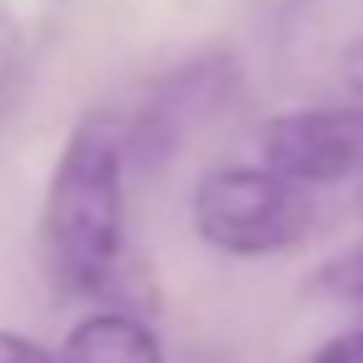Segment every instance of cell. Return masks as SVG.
Returning <instances> with one entry per match:
<instances>
[{
    "instance_id": "6da1fadb",
    "label": "cell",
    "mask_w": 363,
    "mask_h": 363,
    "mask_svg": "<svg viewBox=\"0 0 363 363\" xmlns=\"http://www.w3.org/2000/svg\"><path fill=\"white\" fill-rule=\"evenodd\" d=\"M125 125L110 110H90L65 135L55 160L45 214H40V254L45 274L60 294L75 298H115L130 303V254H125ZM130 313V308H125Z\"/></svg>"
},
{
    "instance_id": "5b68a950",
    "label": "cell",
    "mask_w": 363,
    "mask_h": 363,
    "mask_svg": "<svg viewBox=\"0 0 363 363\" xmlns=\"http://www.w3.org/2000/svg\"><path fill=\"white\" fill-rule=\"evenodd\" d=\"M60 363H164V348L140 313L100 308L65 333Z\"/></svg>"
},
{
    "instance_id": "30bf717a",
    "label": "cell",
    "mask_w": 363,
    "mask_h": 363,
    "mask_svg": "<svg viewBox=\"0 0 363 363\" xmlns=\"http://www.w3.org/2000/svg\"><path fill=\"white\" fill-rule=\"evenodd\" d=\"M343 80H348V90L353 95H363V35L348 45V55H343Z\"/></svg>"
},
{
    "instance_id": "7a4b0ae2",
    "label": "cell",
    "mask_w": 363,
    "mask_h": 363,
    "mask_svg": "<svg viewBox=\"0 0 363 363\" xmlns=\"http://www.w3.org/2000/svg\"><path fill=\"white\" fill-rule=\"evenodd\" d=\"M194 229L219 254L264 259L294 249L313 229V199L303 184H289L264 164H224L194 189Z\"/></svg>"
},
{
    "instance_id": "52a82bcc",
    "label": "cell",
    "mask_w": 363,
    "mask_h": 363,
    "mask_svg": "<svg viewBox=\"0 0 363 363\" xmlns=\"http://www.w3.org/2000/svg\"><path fill=\"white\" fill-rule=\"evenodd\" d=\"M16 85H21V35H16V26L6 16H0V115H6Z\"/></svg>"
},
{
    "instance_id": "3957f363",
    "label": "cell",
    "mask_w": 363,
    "mask_h": 363,
    "mask_svg": "<svg viewBox=\"0 0 363 363\" xmlns=\"http://www.w3.org/2000/svg\"><path fill=\"white\" fill-rule=\"evenodd\" d=\"M234 90H239V60L229 50H204V55L174 65L150 90V100L140 105V115L120 120L125 125V155H135V160H164V155H174L194 130H204L209 120L224 115V105L234 100Z\"/></svg>"
},
{
    "instance_id": "ba28073f",
    "label": "cell",
    "mask_w": 363,
    "mask_h": 363,
    "mask_svg": "<svg viewBox=\"0 0 363 363\" xmlns=\"http://www.w3.org/2000/svg\"><path fill=\"white\" fill-rule=\"evenodd\" d=\"M303 363H363V323H353V328L323 338Z\"/></svg>"
},
{
    "instance_id": "8992f818",
    "label": "cell",
    "mask_w": 363,
    "mask_h": 363,
    "mask_svg": "<svg viewBox=\"0 0 363 363\" xmlns=\"http://www.w3.org/2000/svg\"><path fill=\"white\" fill-rule=\"evenodd\" d=\"M313 294L323 298H343V303H363V244L343 249L338 259H328L313 274Z\"/></svg>"
},
{
    "instance_id": "277c9868",
    "label": "cell",
    "mask_w": 363,
    "mask_h": 363,
    "mask_svg": "<svg viewBox=\"0 0 363 363\" xmlns=\"http://www.w3.org/2000/svg\"><path fill=\"white\" fill-rule=\"evenodd\" d=\"M259 160L289 184H338L363 169V105L294 110L259 130Z\"/></svg>"
},
{
    "instance_id": "9c48e42d",
    "label": "cell",
    "mask_w": 363,
    "mask_h": 363,
    "mask_svg": "<svg viewBox=\"0 0 363 363\" xmlns=\"http://www.w3.org/2000/svg\"><path fill=\"white\" fill-rule=\"evenodd\" d=\"M0 363H60V353H50L45 343H35L26 333L0 328Z\"/></svg>"
}]
</instances>
